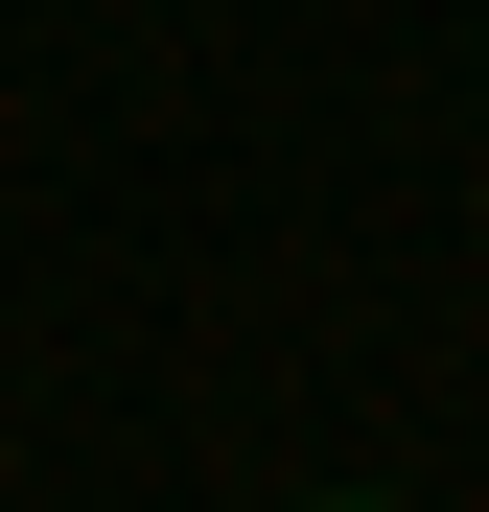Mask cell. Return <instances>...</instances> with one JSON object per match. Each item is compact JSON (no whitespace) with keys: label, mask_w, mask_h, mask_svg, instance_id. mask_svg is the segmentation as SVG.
<instances>
[{"label":"cell","mask_w":489,"mask_h":512,"mask_svg":"<svg viewBox=\"0 0 489 512\" xmlns=\"http://www.w3.org/2000/svg\"><path fill=\"white\" fill-rule=\"evenodd\" d=\"M303 512H396V489H303Z\"/></svg>","instance_id":"1"}]
</instances>
